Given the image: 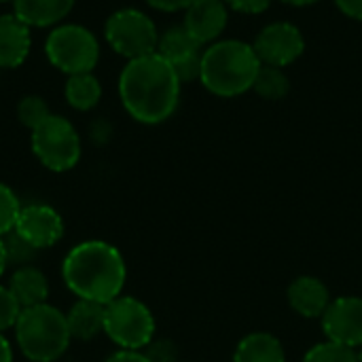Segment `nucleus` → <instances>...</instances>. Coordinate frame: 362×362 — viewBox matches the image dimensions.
Listing matches in <instances>:
<instances>
[{
    "label": "nucleus",
    "instance_id": "nucleus-24",
    "mask_svg": "<svg viewBox=\"0 0 362 362\" xmlns=\"http://www.w3.org/2000/svg\"><path fill=\"white\" fill-rule=\"evenodd\" d=\"M303 362H356V350L335 341H325L314 346Z\"/></svg>",
    "mask_w": 362,
    "mask_h": 362
},
{
    "label": "nucleus",
    "instance_id": "nucleus-5",
    "mask_svg": "<svg viewBox=\"0 0 362 362\" xmlns=\"http://www.w3.org/2000/svg\"><path fill=\"white\" fill-rule=\"evenodd\" d=\"M45 55L57 70L70 74L93 72L100 62V42L95 34L78 23L55 25L45 40Z\"/></svg>",
    "mask_w": 362,
    "mask_h": 362
},
{
    "label": "nucleus",
    "instance_id": "nucleus-26",
    "mask_svg": "<svg viewBox=\"0 0 362 362\" xmlns=\"http://www.w3.org/2000/svg\"><path fill=\"white\" fill-rule=\"evenodd\" d=\"M19 314L21 305L17 303L15 295L8 291V286H0V333L13 329L17 325Z\"/></svg>",
    "mask_w": 362,
    "mask_h": 362
},
{
    "label": "nucleus",
    "instance_id": "nucleus-11",
    "mask_svg": "<svg viewBox=\"0 0 362 362\" xmlns=\"http://www.w3.org/2000/svg\"><path fill=\"white\" fill-rule=\"evenodd\" d=\"M322 329L329 341L348 346L352 350L362 348V299L339 297L333 299L322 314Z\"/></svg>",
    "mask_w": 362,
    "mask_h": 362
},
{
    "label": "nucleus",
    "instance_id": "nucleus-35",
    "mask_svg": "<svg viewBox=\"0 0 362 362\" xmlns=\"http://www.w3.org/2000/svg\"><path fill=\"white\" fill-rule=\"evenodd\" d=\"M356 362H362V350L361 352H356Z\"/></svg>",
    "mask_w": 362,
    "mask_h": 362
},
{
    "label": "nucleus",
    "instance_id": "nucleus-7",
    "mask_svg": "<svg viewBox=\"0 0 362 362\" xmlns=\"http://www.w3.org/2000/svg\"><path fill=\"white\" fill-rule=\"evenodd\" d=\"M32 153L51 172H68L81 159V136L74 125L59 115H49L32 129Z\"/></svg>",
    "mask_w": 362,
    "mask_h": 362
},
{
    "label": "nucleus",
    "instance_id": "nucleus-30",
    "mask_svg": "<svg viewBox=\"0 0 362 362\" xmlns=\"http://www.w3.org/2000/svg\"><path fill=\"white\" fill-rule=\"evenodd\" d=\"M335 2L344 15H348L350 19L362 21V0H335Z\"/></svg>",
    "mask_w": 362,
    "mask_h": 362
},
{
    "label": "nucleus",
    "instance_id": "nucleus-3",
    "mask_svg": "<svg viewBox=\"0 0 362 362\" xmlns=\"http://www.w3.org/2000/svg\"><path fill=\"white\" fill-rule=\"evenodd\" d=\"M252 45L242 40H216L202 55V85L221 98H235L255 87L261 70Z\"/></svg>",
    "mask_w": 362,
    "mask_h": 362
},
{
    "label": "nucleus",
    "instance_id": "nucleus-28",
    "mask_svg": "<svg viewBox=\"0 0 362 362\" xmlns=\"http://www.w3.org/2000/svg\"><path fill=\"white\" fill-rule=\"evenodd\" d=\"M225 4L246 15H259L269 8L272 0H225Z\"/></svg>",
    "mask_w": 362,
    "mask_h": 362
},
{
    "label": "nucleus",
    "instance_id": "nucleus-34",
    "mask_svg": "<svg viewBox=\"0 0 362 362\" xmlns=\"http://www.w3.org/2000/svg\"><path fill=\"white\" fill-rule=\"evenodd\" d=\"M280 2H286V4H293V6H308V4H316L320 0H280Z\"/></svg>",
    "mask_w": 362,
    "mask_h": 362
},
{
    "label": "nucleus",
    "instance_id": "nucleus-10",
    "mask_svg": "<svg viewBox=\"0 0 362 362\" xmlns=\"http://www.w3.org/2000/svg\"><path fill=\"white\" fill-rule=\"evenodd\" d=\"M204 45L195 40L185 25H174L159 34L157 53L170 62L180 83H191L202 74V55Z\"/></svg>",
    "mask_w": 362,
    "mask_h": 362
},
{
    "label": "nucleus",
    "instance_id": "nucleus-13",
    "mask_svg": "<svg viewBox=\"0 0 362 362\" xmlns=\"http://www.w3.org/2000/svg\"><path fill=\"white\" fill-rule=\"evenodd\" d=\"M229 11L225 0H195L185 11V28L202 45H212L225 32Z\"/></svg>",
    "mask_w": 362,
    "mask_h": 362
},
{
    "label": "nucleus",
    "instance_id": "nucleus-32",
    "mask_svg": "<svg viewBox=\"0 0 362 362\" xmlns=\"http://www.w3.org/2000/svg\"><path fill=\"white\" fill-rule=\"evenodd\" d=\"M0 362H13V350L11 344L6 341V337L0 333Z\"/></svg>",
    "mask_w": 362,
    "mask_h": 362
},
{
    "label": "nucleus",
    "instance_id": "nucleus-33",
    "mask_svg": "<svg viewBox=\"0 0 362 362\" xmlns=\"http://www.w3.org/2000/svg\"><path fill=\"white\" fill-rule=\"evenodd\" d=\"M6 267H8V263H6V252H4V244H2V238H0V276L4 274Z\"/></svg>",
    "mask_w": 362,
    "mask_h": 362
},
{
    "label": "nucleus",
    "instance_id": "nucleus-15",
    "mask_svg": "<svg viewBox=\"0 0 362 362\" xmlns=\"http://www.w3.org/2000/svg\"><path fill=\"white\" fill-rule=\"evenodd\" d=\"M288 303L303 318H322L331 303V293L322 280L301 276L288 286Z\"/></svg>",
    "mask_w": 362,
    "mask_h": 362
},
{
    "label": "nucleus",
    "instance_id": "nucleus-36",
    "mask_svg": "<svg viewBox=\"0 0 362 362\" xmlns=\"http://www.w3.org/2000/svg\"><path fill=\"white\" fill-rule=\"evenodd\" d=\"M0 2H13V0H0Z\"/></svg>",
    "mask_w": 362,
    "mask_h": 362
},
{
    "label": "nucleus",
    "instance_id": "nucleus-16",
    "mask_svg": "<svg viewBox=\"0 0 362 362\" xmlns=\"http://www.w3.org/2000/svg\"><path fill=\"white\" fill-rule=\"evenodd\" d=\"M74 0H13V13L30 28H49L64 21Z\"/></svg>",
    "mask_w": 362,
    "mask_h": 362
},
{
    "label": "nucleus",
    "instance_id": "nucleus-6",
    "mask_svg": "<svg viewBox=\"0 0 362 362\" xmlns=\"http://www.w3.org/2000/svg\"><path fill=\"white\" fill-rule=\"evenodd\" d=\"M104 333L121 350L140 352L155 337V318L142 301L117 297L104 308Z\"/></svg>",
    "mask_w": 362,
    "mask_h": 362
},
{
    "label": "nucleus",
    "instance_id": "nucleus-29",
    "mask_svg": "<svg viewBox=\"0 0 362 362\" xmlns=\"http://www.w3.org/2000/svg\"><path fill=\"white\" fill-rule=\"evenodd\" d=\"M195 0H146L148 6L165 13H176V11H187Z\"/></svg>",
    "mask_w": 362,
    "mask_h": 362
},
{
    "label": "nucleus",
    "instance_id": "nucleus-25",
    "mask_svg": "<svg viewBox=\"0 0 362 362\" xmlns=\"http://www.w3.org/2000/svg\"><path fill=\"white\" fill-rule=\"evenodd\" d=\"M21 208L23 206L19 204L13 189L6 187L4 182H0V238L15 229V223L19 218Z\"/></svg>",
    "mask_w": 362,
    "mask_h": 362
},
{
    "label": "nucleus",
    "instance_id": "nucleus-8",
    "mask_svg": "<svg viewBox=\"0 0 362 362\" xmlns=\"http://www.w3.org/2000/svg\"><path fill=\"white\" fill-rule=\"evenodd\" d=\"M104 38L123 57L136 59L157 53L159 32L155 21L138 8H119L104 23Z\"/></svg>",
    "mask_w": 362,
    "mask_h": 362
},
{
    "label": "nucleus",
    "instance_id": "nucleus-19",
    "mask_svg": "<svg viewBox=\"0 0 362 362\" xmlns=\"http://www.w3.org/2000/svg\"><path fill=\"white\" fill-rule=\"evenodd\" d=\"M233 362H286V354L278 337L252 333L238 344Z\"/></svg>",
    "mask_w": 362,
    "mask_h": 362
},
{
    "label": "nucleus",
    "instance_id": "nucleus-4",
    "mask_svg": "<svg viewBox=\"0 0 362 362\" xmlns=\"http://www.w3.org/2000/svg\"><path fill=\"white\" fill-rule=\"evenodd\" d=\"M15 337L21 354L32 362L62 358L72 339L66 314L49 303L23 308L15 325Z\"/></svg>",
    "mask_w": 362,
    "mask_h": 362
},
{
    "label": "nucleus",
    "instance_id": "nucleus-27",
    "mask_svg": "<svg viewBox=\"0 0 362 362\" xmlns=\"http://www.w3.org/2000/svg\"><path fill=\"white\" fill-rule=\"evenodd\" d=\"M144 350H146L144 354L151 358V362H178L176 361L178 352H176V346L172 341H165V339L151 341Z\"/></svg>",
    "mask_w": 362,
    "mask_h": 362
},
{
    "label": "nucleus",
    "instance_id": "nucleus-2",
    "mask_svg": "<svg viewBox=\"0 0 362 362\" xmlns=\"http://www.w3.org/2000/svg\"><path fill=\"white\" fill-rule=\"evenodd\" d=\"M125 261L121 252L102 240H87L76 244L62 263V278L66 286L87 301L108 305L125 286Z\"/></svg>",
    "mask_w": 362,
    "mask_h": 362
},
{
    "label": "nucleus",
    "instance_id": "nucleus-22",
    "mask_svg": "<svg viewBox=\"0 0 362 362\" xmlns=\"http://www.w3.org/2000/svg\"><path fill=\"white\" fill-rule=\"evenodd\" d=\"M49 115H51V110L40 95H23L21 102L17 104V117H19L21 125H25L30 132L34 127H38Z\"/></svg>",
    "mask_w": 362,
    "mask_h": 362
},
{
    "label": "nucleus",
    "instance_id": "nucleus-23",
    "mask_svg": "<svg viewBox=\"0 0 362 362\" xmlns=\"http://www.w3.org/2000/svg\"><path fill=\"white\" fill-rule=\"evenodd\" d=\"M2 244H4V252H6V263L15 265V267H23L30 265L32 257L38 252L34 246H30L15 229L8 231L6 235H2Z\"/></svg>",
    "mask_w": 362,
    "mask_h": 362
},
{
    "label": "nucleus",
    "instance_id": "nucleus-14",
    "mask_svg": "<svg viewBox=\"0 0 362 362\" xmlns=\"http://www.w3.org/2000/svg\"><path fill=\"white\" fill-rule=\"evenodd\" d=\"M30 25L15 13L0 15V68H19L32 47Z\"/></svg>",
    "mask_w": 362,
    "mask_h": 362
},
{
    "label": "nucleus",
    "instance_id": "nucleus-9",
    "mask_svg": "<svg viewBox=\"0 0 362 362\" xmlns=\"http://www.w3.org/2000/svg\"><path fill=\"white\" fill-rule=\"evenodd\" d=\"M252 49L263 66L284 68L303 55L305 40L297 25H293L288 21H276V23L265 25L259 32Z\"/></svg>",
    "mask_w": 362,
    "mask_h": 362
},
{
    "label": "nucleus",
    "instance_id": "nucleus-17",
    "mask_svg": "<svg viewBox=\"0 0 362 362\" xmlns=\"http://www.w3.org/2000/svg\"><path fill=\"white\" fill-rule=\"evenodd\" d=\"M8 291L15 295L17 303L23 308H34L47 303L49 297V282L45 274L34 265L17 267L8 280Z\"/></svg>",
    "mask_w": 362,
    "mask_h": 362
},
{
    "label": "nucleus",
    "instance_id": "nucleus-31",
    "mask_svg": "<svg viewBox=\"0 0 362 362\" xmlns=\"http://www.w3.org/2000/svg\"><path fill=\"white\" fill-rule=\"evenodd\" d=\"M106 362H151L144 352H132V350H119Z\"/></svg>",
    "mask_w": 362,
    "mask_h": 362
},
{
    "label": "nucleus",
    "instance_id": "nucleus-21",
    "mask_svg": "<svg viewBox=\"0 0 362 362\" xmlns=\"http://www.w3.org/2000/svg\"><path fill=\"white\" fill-rule=\"evenodd\" d=\"M252 89H255L261 98H265V100H282V98L288 93L291 83H288V76L284 74L282 68H276V66H261L259 76H257Z\"/></svg>",
    "mask_w": 362,
    "mask_h": 362
},
{
    "label": "nucleus",
    "instance_id": "nucleus-18",
    "mask_svg": "<svg viewBox=\"0 0 362 362\" xmlns=\"http://www.w3.org/2000/svg\"><path fill=\"white\" fill-rule=\"evenodd\" d=\"M104 308L106 305L102 303L78 299L66 314L72 339L91 341L93 337H98L104 331Z\"/></svg>",
    "mask_w": 362,
    "mask_h": 362
},
{
    "label": "nucleus",
    "instance_id": "nucleus-20",
    "mask_svg": "<svg viewBox=\"0 0 362 362\" xmlns=\"http://www.w3.org/2000/svg\"><path fill=\"white\" fill-rule=\"evenodd\" d=\"M66 102L74 110H91L98 106L102 98V85L93 72H81V74H70L64 87Z\"/></svg>",
    "mask_w": 362,
    "mask_h": 362
},
{
    "label": "nucleus",
    "instance_id": "nucleus-1",
    "mask_svg": "<svg viewBox=\"0 0 362 362\" xmlns=\"http://www.w3.org/2000/svg\"><path fill=\"white\" fill-rule=\"evenodd\" d=\"M180 78L159 53L129 59L119 76V95L132 119L144 125L168 121L180 102Z\"/></svg>",
    "mask_w": 362,
    "mask_h": 362
},
{
    "label": "nucleus",
    "instance_id": "nucleus-12",
    "mask_svg": "<svg viewBox=\"0 0 362 362\" xmlns=\"http://www.w3.org/2000/svg\"><path fill=\"white\" fill-rule=\"evenodd\" d=\"M15 231L36 250L55 246L64 235V221L59 212L45 204L23 206L15 223Z\"/></svg>",
    "mask_w": 362,
    "mask_h": 362
}]
</instances>
